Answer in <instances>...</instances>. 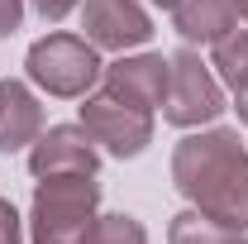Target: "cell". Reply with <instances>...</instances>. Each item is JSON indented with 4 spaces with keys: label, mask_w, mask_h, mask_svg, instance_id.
Instances as JSON below:
<instances>
[{
    "label": "cell",
    "mask_w": 248,
    "mask_h": 244,
    "mask_svg": "<svg viewBox=\"0 0 248 244\" xmlns=\"http://www.w3.org/2000/svg\"><path fill=\"white\" fill-rule=\"evenodd\" d=\"M172 187L191 211L248 235V149L239 129H196L172 149Z\"/></svg>",
    "instance_id": "6da1fadb"
},
{
    "label": "cell",
    "mask_w": 248,
    "mask_h": 244,
    "mask_svg": "<svg viewBox=\"0 0 248 244\" xmlns=\"http://www.w3.org/2000/svg\"><path fill=\"white\" fill-rule=\"evenodd\" d=\"M100 215L95 173H53L38 177L29 201V240L33 244H86Z\"/></svg>",
    "instance_id": "7a4b0ae2"
},
{
    "label": "cell",
    "mask_w": 248,
    "mask_h": 244,
    "mask_svg": "<svg viewBox=\"0 0 248 244\" xmlns=\"http://www.w3.org/2000/svg\"><path fill=\"white\" fill-rule=\"evenodd\" d=\"M24 72L38 91L58 96V101H81L100 82L105 62L95 58V43H86L81 34H43L24 58Z\"/></svg>",
    "instance_id": "3957f363"
},
{
    "label": "cell",
    "mask_w": 248,
    "mask_h": 244,
    "mask_svg": "<svg viewBox=\"0 0 248 244\" xmlns=\"http://www.w3.org/2000/svg\"><path fill=\"white\" fill-rule=\"evenodd\" d=\"M172 72H167V101H162V115L177 129H201V124H215L224 115V91H219V77L210 72V62H201L196 48L172 53Z\"/></svg>",
    "instance_id": "277c9868"
},
{
    "label": "cell",
    "mask_w": 248,
    "mask_h": 244,
    "mask_svg": "<svg viewBox=\"0 0 248 244\" xmlns=\"http://www.w3.org/2000/svg\"><path fill=\"white\" fill-rule=\"evenodd\" d=\"M81 124L95 139V149L110 153V158H139L153 144V110H139L110 91L81 96Z\"/></svg>",
    "instance_id": "5b68a950"
},
{
    "label": "cell",
    "mask_w": 248,
    "mask_h": 244,
    "mask_svg": "<svg viewBox=\"0 0 248 244\" xmlns=\"http://www.w3.org/2000/svg\"><path fill=\"white\" fill-rule=\"evenodd\" d=\"M81 29L105 53H134L153 38V15L139 0H81Z\"/></svg>",
    "instance_id": "8992f818"
},
{
    "label": "cell",
    "mask_w": 248,
    "mask_h": 244,
    "mask_svg": "<svg viewBox=\"0 0 248 244\" xmlns=\"http://www.w3.org/2000/svg\"><path fill=\"white\" fill-rule=\"evenodd\" d=\"M167 72H172V62L162 58V53H120V58L100 72V82H105L110 96H120L129 105L157 110L167 101Z\"/></svg>",
    "instance_id": "52a82bcc"
},
{
    "label": "cell",
    "mask_w": 248,
    "mask_h": 244,
    "mask_svg": "<svg viewBox=\"0 0 248 244\" xmlns=\"http://www.w3.org/2000/svg\"><path fill=\"white\" fill-rule=\"evenodd\" d=\"M100 149L86 134V124H53L29 144V173L33 177H53V173H95Z\"/></svg>",
    "instance_id": "ba28073f"
},
{
    "label": "cell",
    "mask_w": 248,
    "mask_h": 244,
    "mask_svg": "<svg viewBox=\"0 0 248 244\" xmlns=\"http://www.w3.org/2000/svg\"><path fill=\"white\" fill-rule=\"evenodd\" d=\"M43 134V105L24 82H0V153H24Z\"/></svg>",
    "instance_id": "9c48e42d"
},
{
    "label": "cell",
    "mask_w": 248,
    "mask_h": 244,
    "mask_svg": "<svg viewBox=\"0 0 248 244\" xmlns=\"http://www.w3.org/2000/svg\"><path fill=\"white\" fill-rule=\"evenodd\" d=\"M234 0H177L172 5V29L186 43H210L215 48L224 34L234 29Z\"/></svg>",
    "instance_id": "30bf717a"
},
{
    "label": "cell",
    "mask_w": 248,
    "mask_h": 244,
    "mask_svg": "<svg viewBox=\"0 0 248 244\" xmlns=\"http://www.w3.org/2000/svg\"><path fill=\"white\" fill-rule=\"evenodd\" d=\"M167 244H248V240L244 230H229V225H219L201 211H182L167 225Z\"/></svg>",
    "instance_id": "8fae6325"
},
{
    "label": "cell",
    "mask_w": 248,
    "mask_h": 244,
    "mask_svg": "<svg viewBox=\"0 0 248 244\" xmlns=\"http://www.w3.org/2000/svg\"><path fill=\"white\" fill-rule=\"evenodd\" d=\"M210 67H215V77L229 87V91H248V34L244 29H229L215 43Z\"/></svg>",
    "instance_id": "7c38bea8"
},
{
    "label": "cell",
    "mask_w": 248,
    "mask_h": 244,
    "mask_svg": "<svg viewBox=\"0 0 248 244\" xmlns=\"http://www.w3.org/2000/svg\"><path fill=\"white\" fill-rule=\"evenodd\" d=\"M86 244H148V230L124 211H110V215H95Z\"/></svg>",
    "instance_id": "4fadbf2b"
},
{
    "label": "cell",
    "mask_w": 248,
    "mask_h": 244,
    "mask_svg": "<svg viewBox=\"0 0 248 244\" xmlns=\"http://www.w3.org/2000/svg\"><path fill=\"white\" fill-rule=\"evenodd\" d=\"M0 244H24V220L5 196H0Z\"/></svg>",
    "instance_id": "5bb4252c"
},
{
    "label": "cell",
    "mask_w": 248,
    "mask_h": 244,
    "mask_svg": "<svg viewBox=\"0 0 248 244\" xmlns=\"http://www.w3.org/2000/svg\"><path fill=\"white\" fill-rule=\"evenodd\" d=\"M29 5H33V15H38L43 24H58L72 10H81V0H29Z\"/></svg>",
    "instance_id": "9a60e30c"
},
{
    "label": "cell",
    "mask_w": 248,
    "mask_h": 244,
    "mask_svg": "<svg viewBox=\"0 0 248 244\" xmlns=\"http://www.w3.org/2000/svg\"><path fill=\"white\" fill-rule=\"evenodd\" d=\"M19 24H24V0H0V38H10Z\"/></svg>",
    "instance_id": "2e32d148"
},
{
    "label": "cell",
    "mask_w": 248,
    "mask_h": 244,
    "mask_svg": "<svg viewBox=\"0 0 248 244\" xmlns=\"http://www.w3.org/2000/svg\"><path fill=\"white\" fill-rule=\"evenodd\" d=\"M234 110H239V120L248 124V91H234Z\"/></svg>",
    "instance_id": "e0dca14e"
},
{
    "label": "cell",
    "mask_w": 248,
    "mask_h": 244,
    "mask_svg": "<svg viewBox=\"0 0 248 244\" xmlns=\"http://www.w3.org/2000/svg\"><path fill=\"white\" fill-rule=\"evenodd\" d=\"M234 15H239V19H248V0H234Z\"/></svg>",
    "instance_id": "ac0fdd59"
},
{
    "label": "cell",
    "mask_w": 248,
    "mask_h": 244,
    "mask_svg": "<svg viewBox=\"0 0 248 244\" xmlns=\"http://www.w3.org/2000/svg\"><path fill=\"white\" fill-rule=\"evenodd\" d=\"M153 5H162V10H172V5H177V0H153Z\"/></svg>",
    "instance_id": "d6986e66"
}]
</instances>
